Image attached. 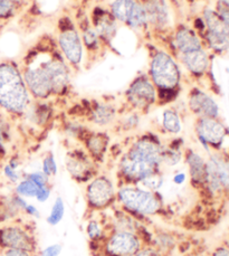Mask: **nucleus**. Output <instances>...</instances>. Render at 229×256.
<instances>
[{
	"label": "nucleus",
	"instance_id": "1",
	"mask_svg": "<svg viewBox=\"0 0 229 256\" xmlns=\"http://www.w3.org/2000/svg\"><path fill=\"white\" fill-rule=\"evenodd\" d=\"M32 103L20 66L12 60H0V110L10 118H22Z\"/></svg>",
	"mask_w": 229,
	"mask_h": 256
},
{
	"label": "nucleus",
	"instance_id": "2",
	"mask_svg": "<svg viewBox=\"0 0 229 256\" xmlns=\"http://www.w3.org/2000/svg\"><path fill=\"white\" fill-rule=\"evenodd\" d=\"M148 76L156 90L158 106H168L179 96L182 74L178 60L169 50H156L152 53Z\"/></svg>",
	"mask_w": 229,
	"mask_h": 256
},
{
	"label": "nucleus",
	"instance_id": "3",
	"mask_svg": "<svg viewBox=\"0 0 229 256\" xmlns=\"http://www.w3.org/2000/svg\"><path fill=\"white\" fill-rule=\"evenodd\" d=\"M116 206L146 225L152 217L162 216L166 210L161 192H151L133 184H118Z\"/></svg>",
	"mask_w": 229,
	"mask_h": 256
},
{
	"label": "nucleus",
	"instance_id": "4",
	"mask_svg": "<svg viewBox=\"0 0 229 256\" xmlns=\"http://www.w3.org/2000/svg\"><path fill=\"white\" fill-rule=\"evenodd\" d=\"M116 180L106 174H96L85 184L84 197L88 214L103 212L116 205Z\"/></svg>",
	"mask_w": 229,
	"mask_h": 256
},
{
	"label": "nucleus",
	"instance_id": "5",
	"mask_svg": "<svg viewBox=\"0 0 229 256\" xmlns=\"http://www.w3.org/2000/svg\"><path fill=\"white\" fill-rule=\"evenodd\" d=\"M57 47L66 63L75 70L80 68L83 62L84 46L78 28L68 16L60 18L57 24Z\"/></svg>",
	"mask_w": 229,
	"mask_h": 256
},
{
	"label": "nucleus",
	"instance_id": "6",
	"mask_svg": "<svg viewBox=\"0 0 229 256\" xmlns=\"http://www.w3.org/2000/svg\"><path fill=\"white\" fill-rule=\"evenodd\" d=\"M194 130L196 138L207 154L214 151L229 152V129L220 118H196Z\"/></svg>",
	"mask_w": 229,
	"mask_h": 256
},
{
	"label": "nucleus",
	"instance_id": "7",
	"mask_svg": "<svg viewBox=\"0 0 229 256\" xmlns=\"http://www.w3.org/2000/svg\"><path fill=\"white\" fill-rule=\"evenodd\" d=\"M207 176L204 192L210 198L229 195V152L214 151L207 156Z\"/></svg>",
	"mask_w": 229,
	"mask_h": 256
},
{
	"label": "nucleus",
	"instance_id": "8",
	"mask_svg": "<svg viewBox=\"0 0 229 256\" xmlns=\"http://www.w3.org/2000/svg\"><path fill=\"white\" fill-rule=\"evenodd\" d=\"M148 245L138 233L126 230H110L106 238L92 252L100 256H134Z\"/></svg>",
	"mask_w": 229,
	"mask_h": 256
},
{
	"label": "nucleus",
	"instance_id": "9",
	"mask_svg": "<svg viewBox=\"0 0 229 256\" xmlns=\"http://www.w3.org/2000/svg\"><path fill=\"white\" fill-rule=\"evenodd\" d=\"M124 100L128 110L136 111L141 116L158 106L156 90L148 74H141L132 80L124 93Z\"/></svg>",
	"mask_w": 229,
	"mask_h": 256
},
{
	"label": "nucleus",
	"instance_id": "10",
	"mask_svg": "<svg viewBox=\"0 0 229 256\" xmlns=\"http://www.w3.org/2000/svg\"><path fill=\"white\" fill-rule=\"evenodd\" d=\"M164 144L160 136L154 132H146L132 139L124 154L138 159L158 170H164L162 157H164Z\"/></svg>",
	"mask_w": 229,
	"mask_h": 256
},
{
	"label": "nucleus",
	"instance_id": "11",
	"mask_svg": "<svg viewBox=\"0 0 229 256\" xmlns=\"http://www.w3.org/2000/svg\"><path fill=\"white\" fill-rule=\"evenodd\" d=\"M9 248L25 250L37 254L40 248L34 227L16 220L0 227V250Z\"/></svg>",
	"mask_w": 229,
	"mask_h": 256
},
{
	"label": "nucleus",
	"instance_id": "12",
	"mask_svg": "<svg viewBox=\"0 0 229 256\" xmlns=\"http://www.w3.org/2000/svg\"><path fill=\"white\" fill-rule=\"evenodd\" d=\"M204 28L199 36L214 53L224 54L229 50V25L222 20L214 9L206 8L202 12Z\"/></svg>",
	"mask_w": 229,
	"mask_h": 256
},
{
	"label": "nucleus",
	"instance_id": "13",
	"mask_svg": "<svg viewBox=\"0 0 229 256\" xmlns=\"http://www.w3.org/2000/svg\"><path fill=\"white\" fill-rule=\"evenodd\" d=\"M42 55L45 60L40 62V64L48 74L53 88V98L64 96L70 86V68L68 64L56 47L53 50L42 52Z\"/></svg>",
	"mask_w": 229,
	"mask_h": 256
},
{
	"label": "nucleus",
	"instance_id": "14",
	"mask_svg": "<svg viewBox=\"0 0 229 256\" xmlns=\"http://www.w3.org/2000/svg\"><path fill=\"white\" fill-rule=\"evenodd\" d=\"M20 68L28 92L34 101H48L53 98L50 76L40 62L37 63L35 60H28Z\"/></svg>",
	"mask_w": 229,
	"mask_h": 256
},
{
	"label": "nucleus",
	"instance_id": "15",
	"mask_svg": "<svg viewBox=\"0 0 229 256\" xmlns=\"http://www.w3.org/2000/svg\"><path fill=\"white\" fill-rule=\"evenodd\" d=\"M111 12L118 22L133 30H149L146 15L140 0H113L110 4Z\"/></svg>",
	"mask_w": 229,
	"mask_h": 256
},
{
	"label": "nucleus",
	"instance_id": "16",
	"mask_svg": "<svg viewBox=\"0 0 229 256\" xmlns=\"http://www.w3.org/2000/svg\"><path fill=\"white\" fill-rule=\"evenodd\" d=\"M65 168L75 182L85 184L98 172V164L90 157L84 148H73L65 156Z\"/></svg>",
	"mask_w": 229,
	"mask_h": 256
},
{
	"label": "nucleus",
	"instance_id": "17",
	"mask_svg": "<svg viewBox=\"0 0 229 256\" xmlns=\"http://www.w3.org/2000/svg\"><path fill=\"white\" fill-rule=\"evenodd\" d=\"M187 108L196 118H220V108L210 94L194 86L188 93Z\"/></svg>",
	"mask_w": 229,
	"mask_h": 256
},
{
	"label": "nucleus",
	"instance_id": "18",
	"mask_svg": "<svg viewBox=\"0 0 229 256\" xmlns=\"http://www.w3.org/2000/svg\"><path fill=\"white\" fill-rule=\"evenodd\" d=\"M170 44L171 48L174 50V53H172L174 58L176 56L189 53V52L204 48V42L198 32L184 24L176 25L171 34Z\"/></svg>",
	"mask_w": 229,
	"mask_h": 256
},
{
	"label": "nucleus",
	"instance_id": "19",
	"mask_svg": "<svg viewBox=\"0 0 229 256\" xmlns=\"http://www.w3.org/2000/svg\"><path fill=\"white\" fill-rule=\"evenodd\" d=\"M144 8L148 25L154 32H166L170 28V12L166 0H140Z\"/></svg>",
	"mask_w": 229,
	"mask_h": 256
},
{
	"label": "nucleus",
	"instance_id": "20",
	"mask_svg": "<svg viewBox=\"0 0 229 256\" xmlns=\"http://www.w3.org/2000/svg\"><path fill=\"white\" fill-rule=\"evenodd\" d=\"M184 161L187 166L188 180L192 187L202 192L207 176V160L202 154L192 148H186Z\"/></svg>",
	"mask_w": 229,
	"mask_h": 256
},
{
	"label": "nucleus",
	"instance_id": "21",
	"mask_svg": "<svg viewBox=\"0 0 229 256\" xmlns=\"http://www.w3.org/2000/svg\"><path fill=\"white\" fill-rule=\"evenodd\" d=\"M120 111L112 102L94 101L88 106L86 118L88 121L94 126L103 129L116 124Z\"/></svg>",
	"mask_w": 229,
	"mask_h": 256
},
{
	"label": "nucleus",
	"instance_id": "22",
	"mask_svg": "<svg viewBox=\"0 0 229 256\" xmlns=\"http://www.w3.org/2000/svg\"><path fill=\"white\" fill-rule=\"evenodd\" d=\"M90 24L103 42L104 46L113 42L118 32V22L111 12L101 7H95L90 15Z\"/></svg>",
	"mask_w": 229,
	"mask_h": 256
},
{
	"label": "nucleus",
	"instance_id": "23",
	"mask_svg": "<svg viewBox=\"0 0 229 256\" xmlns=\"http://www.w3.org/2000/svg\"><path fill=\"white\" fill-rule=\"evenodd\" d=\"M80 142H82L84 150L95 162L98 164L104 162L110 148V142H111L108 132L90 129Z\"/></svg>",
	"mask_w": 229,
	"mask_h": 256
},
{
	"label": "nucleus",
	"instance_id": "24",
	"mask_svg": "<svg viewBox=\"0 0 229 256\" xmlns=\"http://www.w3.org/2000/svg\"><path fill=\"white\" fill-rule=\"evenodd\" d=\"M95 214H96V216L94 215V212L88 215L84 226L85 235L88 237L90 248H92V250L102 243L110 232L106 214L104 215V212H95Z\"/></svg>",
	"mask_w": 229,
	"mask_h": 256
},
{
	"label": "nucleus",
	"instance_id": "25",
	"mask_svg": "<svg viewBox=\"0 0 229 256\" xmlns=\"http://www.w3.org/2000/svg\"><path fill=\"white\" fill-rule=\"evenodd\" d=\"M176 60H179L180 63L184 65V68L194 78L204 76L209 70V66H210V58H209L208 52L204 48L179 55L176 56Z\"/></svg>",
	"mask_w": 229,
	"mask_h": 256
},
{
	"label": "nucleus",
	"instance_id": "26",
	"mask_svg": "<svg viewBox=\"0 0 229 256\" xmlns=\"http://www.w3.org/2000/svg\"><path fill=\"white\" fill-rule=\"evenodd\" d=\"M78 32L82 38L83 46L86 48L90 55H96L102 47L104 46L103 42L100 38L96 30L90 24L88 18H84L78 24Z\"/></svg>",
	"mask_w": 229,
	"mask_h": 256
},
{
	"label": "nucleus",
	"instance_id": "27",
	"mask_svg": "<svg viewBox=\"0 0 229 256\" xmlns=\"http://www.w3.org/2000/svg\"><path fill=\"white\" fill-rule=\"evenodd\" d=\"M184 141L180 138H176L170 141L168 144H164V157H162V167L174 168L184 160Z\"/></svg>",
	"mask_w": 229,
	"mask_h": 256
},
{
	"label": "nucleus",
	"instance_id": "28",
	"mask_svg": "<svg viewBox=\"0 0 229 256\" xmlns=\"http://www.w3.org/2000/svg\"><path fill=\"white\" fill-rule=\"evenodd\" d=\"M161 129L169 136H178L182 131V120L179 111L174 106L166 108L161 114Z\"/></svg>",
	"mask_w": 229,
	"mask_h": 256
},
{
	"label": "nucleus",
	"instance_id": "29",
	"mask_svg": "<svg viewBox=\"0 0 229 256\" xmlns=\"http://www.w3.org/2000/svg\"><path fill=\"white\" fill-rule=\"evenodd\" d=\"M176 244H178V238L171 232L158 230L152 233L151 245L154 246L156 250H159L164 256L172 252Z\"/></svg>",
	"mask_w": 229,
	"mask_h": 256
},
{
	"label": "nucleus",
	"instance_id": "30",
	"mask_svg": "<svg viewBox=\"0 0 229 256\" xmlns=\"http://www.w3.org/2000/svg\"><path fill=\"white\" fill-rule=\"evenodd\" d=\"M141 114L136 111L132 110H126L124 113L120 112V116H118V120L116 122V129L121 131L122 134H128V132H132L138 129V126H140L141 121Z\"/></svg>",
	"mask_w": 229,
	"mask_h": 256
},
{
	"label": "nucleus",
	"instance_id": "31",
	"mask_svg": "<svg viewBox=\"0 0 229 256\" xmlns=\"http://www.w3.org/2000/svg\"><path fill=\"white\" fill-rule=\"evenodd\" d=\"M22 162L17 157H12L6 164L2 166V174L4 178L9 184H16L19 180L24 177V172H22Z\"/></svg>",
	"mask_w": 229,
	"mask_h": 256
},
{
	"label": "nucleus",
	"instance_id": "32",
	"mask_svg": "<svg viewBox=\"0 0 229 256\" xmlns=\"http://www.w3.org/2000/svg\"><path fill=\"white\" fill-rule=\"evenodd\" d=\"M65 212H66V207H65V202L63 197L56 196L53 202V205L50 207L48 215L46 217V222L52 227L58 226L64 220Z\"/></svg>",
	"mask_w": 229,
	"mask_h": 256
},
{
	"label": "nucleus",
	"instance_id": "33",
	"mask_svg": "<svg viewBox=\"0 0 229 256\" xmlns=\"http://www.w3.org/2000/svg\"><path fill=\"white\" fill-rule=\"evenodd\" d=\"M22 6L18 0H0V24L12 20Z\"/></svg>",
	"mask_w": 229,
	"mask_h": 256
},
{
	"label": "nucleus",
	"instance_id": "34",
	"mask_svg": "<svg viewBox=\"0 0 229 256\" xmlns=\"http://www.w3.org/2000/svg\"><path fill=\"white\" fill-rule=\"evenodd\" d=\"M37 190H38V187L36 184L32 182L30 179H28L27 177L24 176L15 184V188H14L12 192L26 199H35L37 195Z\"/></svg>",
	"mask_w": 229,
	"mask_h": 256
},
{
	"label": "nucleus",
	"instance_id": "35",
	"mask_svg": "<svg viewBox=\"0 0 229 256\" xmlns=\"http://www.w3.org/2000/svg\"><path fill=\"white\" fill-rule=\"evenodd\" d=\"M10 126L4 116L0 114V162L7 156V144L10 140Z\"/></svg>",
	"mask_w": 229,
	"mask_h": 256
},
{
	"label": "nucleus",
	"instance_id": "36",
	"mask_svg": "<svg viewBox=\"0 0 229 256\" xmlns=\"http://www.w3.org/2000/svg\"><path fill=\"white\" fill-rule=\"evenodd\" d=\"M40 170L50 179L56 177L57 172H58V166H57L56 158L52 151H47V152L44 154V157H42V164H40Z\"/></svg>",
	"mask_w": 229,
	"mask_h": 256
},
{
	"label": "nucleus",
	"instance_id": "37",
	"mask_svg": "<svg viewBox=\"0 0 229 256\" xmlns=\"http://www.w3.org/2000/svg\"><path fill=\"white\" fill-rule=\"evenodd\" d=\"M24 176L27 177L28 179H30L37 187H44V186H48V184H53L50 182L52 179L50 177H47L40 169L34 170V172H30L27 174H24Z\"/></svg>",
	"mask_w": 229,
	"mask_h": 256
},
{
	"label": "nucleus",
	"instance_id": "38",
	"mask_svg": "<svg viewBox=\"0 0 229 256\" xmlns=\"http://www.w3.org/2000/svg\"><path fill=\"white\" fill-rule=\"evenodd\" d=\"M62 252H63V245L60 243H54L38 250L36 256H60Z\"/></svg>",
	"mask_w": 229,
	"mask_h": 256
},
{
	"label": "nucleus",
	"instance_id": "39",
	"mask_svg": "<svg viewBox=\"0 0 229 256\" xmlns=\"http://www.w3.org/2000/svg\"><path fill=\"white\" fill-rule=\"evenodd\" d=\"M53 194V184H48V186L38 187L37 195L35 197L36 202L40 204H45L50 200V198Z\"/></svg>",
	"mask_w": 229,
	"mask_h": 256
},
{
	"label": "nucleus",
	"instance_id": "40",
	"mask_svg": "<svg viewBox=\"0 0 229 256\" xmlns=\"http://www.w3.org/2000/svg\"><path fill=\"white\" fill-rule=\"evenodd\" d=\"M214 10H216L218 15L222 17V20L229 25V6L228 4L220 2V0H217L216 8H214Z\"/></svg>",
	"mask_w": 229,
	"mask_h": 256
},
{
	"label": "nucleus",
	"instance_id": "41",
	"mask_svg": "<svg viewBox=\"0 0 229 256\" xmlns=\"http://www.w3.org/2000/svg\"><path fill=\"white\" fill-rule=\"evenodd\" d=\"M134 256H164L159 250H156L154 246L148 244L142 246V248Z\"/></svg>",
	"mask_w": 229,
	"mask_h": 256
},
{
	"label": "nucleus",
	"instance_id": "42",
	"mask_svg": "<svg viewBox=\"0 0 229 256\" xmlns=\"http://www.w3.org/2000/svg\"><path fill=\"white\" fill-rule=\"evenodd\" d=\"M210 256H229V240H224L214 248Z\"/></svg>",
	"mask_w": 229,
	"mask_h": 256
},
{
	"label": "nucleus",
	"instance_id": "43",
	"mask_svg": "<svg viewBox=\"0 0 229 256\" xmlns=\"http://www.w3.org/2000/svg\"><path fill=\"white\" fill-rule=\"evenodd\" d=\"M0 256H36V254L28 252V250H25L9 248V250H0Z\"/></svg>",
	"mask_w": 229,
	"mask_h": 256
},
{
	"label": "nucleus",
	"instance_id": "44",
	"mask_svg": "<svg viewBox=\"0 0 229 256\" xmlns=\"http://www.w3.org/2000/svg\"><path fill=\"white\" fill-rule=\"evenodd\" d=\"M188 180V174L187 172H182V170H179V172H174L172 178H171V182L174 184L176 187H181L187 182Z\"/></svg>",
	"mask_w": 229,
	"mask_h": 256
},
{
	"label": "nucleus",
	"instance_id": "45",
	"mask_svg": "<svg viewBox=\"0 0 229 256\" xmlns=\"http://www.w3.org/2000/svg\"><path fill=\"white\" fill-rule=\"evenodd\" d=\"M24 215L30 217V218H32V220H40V218L42 217L40 212L37 208V206L34 205V204H30V202H28L26 208L24 210Z\"/></svg>",
	"mask_w": 229,
	"mask_h": 256
},
{
	"label": "nucleus",
	"instance_id": "46",
	"mask_svg": "<svg viewBox=\"0 0 229 256\" xmlns=\"http://www.w3.org/2000/svg\"><path fill=\"white\" fill-rule=\"evenodd\" d=\"M220 2H225L226 4H228V6H229V0H220Z\"/></svg>",
	"mask_w": 229,
	"mask_h": 256
},
{
	"label": "nucleus",
	"instance_id": "47",
	"mask_svg": "<svg viewBox=\"0 0 229 256\" xmlns=\"http://www.w3.org/2000/svg\"><path fill=\"white\" fill-rule=\"evenodd\" d=\"M18 2H22V4H25L26 0H18Z\"/></svg>",
	"mask_w": 229,
	"mask_h": 256
},
{
	"label": "nucleus",
	"instance_id": "48",
	"mask_svg": "<svg viewBox=\"0 0 229 256\" xmlns=\"http://www.w3.org/2000/svg\"><path fill=\"white\" fill-rule=\"evenodd\" d=\"M0 210H2V199H0Z\"/></svg>",
	"mask_w": 229,
	"mask_h": 256
},
{
	"label": "nucleus",
	"instance_id": "49",
	"mask_svg": "<svg viewBox=\"0 0 229 256\" xmlns=\"http://www.w3.org/2000/svg\"><path fill=\"white\" fill-rule=\"evenodd\" d=\"M228 102H229V94H228Z\"/></svg>",
	"mask_w": 229,
	"mask_h": 256
}]
</instances>
